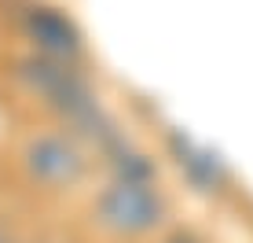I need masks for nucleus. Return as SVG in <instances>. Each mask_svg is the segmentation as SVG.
Instances as JSON below:
<instances>
[{
  "label": "nucleus",
  "mask_w": 253,
  "mask_h": 243,
  "mask_svg": "<svg viewBox=\"0 0 253 243\" xmlns=\"http://www.w3.org/2000/svg\"><path fill=\"white\" fill-rule=\"evenodd\" d=\"M151 243H206V240L198 236V232H191V229H165Z\"/></svg>",
  "instance_id": "obj_4"
},
{
  "label": "nucleus",
  "mask_w": 253,
  "mask_h": 243,
  "mask_svg": "<svg viewBox=\"0 0 253 243\" xmlns=\"http://www.w3.org/2000/svg\"><path fill=\"white\" fill-rule=\"evenodd\" d=\"M0 243H15V240H11V236H7V232H4V229H0Z\"/></svg>",
  "instance_id": "obj_5"
},
{
  "label": "nucleus",
  "mask_w": 253,
  "mask_h": 243,
  "mask_svg": "<svg viewBox=\"0 0 253 243\" xmlns=\"http://www.w3.org/2000/svg\"><path fill=\"white\" fill-rule=\"evenodd\" d=\"M165 151L176 173L184 177V184L202 199H224L235 188V177L228 162L216 151H209L206 144H198L195 136H187L184 129H165Z\"/></svg>",
  "instance_id": "obj_2"
},
{
  "label": "nucleus",
  "mask_w": 253,
  "mask_h": 243,
  "mask_svg": "<svg viewBox=\"0 0 253 243\" xmlns=\"http://www.w3.org/2000/svg\"><path fill=\"white\" fill-rule=\"evenodd\" d=\"M26 166H30L33 181L63 192V188H74V184H81V181L88 177L92 162H88V155H84L81 140L51 133V136H37V140L26 147Z\"/></svg>",
  "instance_id": "obj_3"
},
{
  "label": "nucleus",
  "mask_w": 253,
  "mask_h": 243,
  "mask_svg": "<svg viewBox=\"0 0 253 243\" xmlns=\"http://www.w3.org/2000/svg\"><path fill=\"white\" fill-rule=\"evenodd\" d=\"M92 218L118 240H147L165 232L169 199L158 188V181L107 177V184L92 195Z\"/></svg>",
  "instance_id": "obj_1"
}]
</instances>
